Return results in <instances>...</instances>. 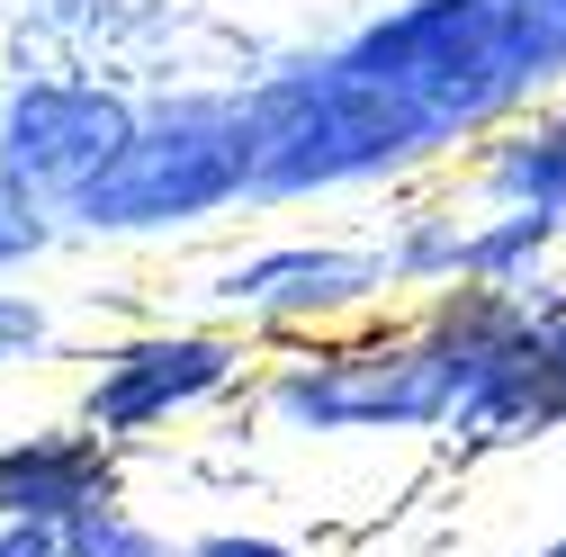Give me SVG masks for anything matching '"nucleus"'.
<instances>
[{
    "mask_svg": "<svg viewBox=\"0 0 566 557\" xmlns=\"http://www.w3.org/2000/svg\"><path fill=\"white\" fill-rule=\"evenodd\" d=\"M450 189L468 207H522V217H557L566 225V91L531 99L522 117L494 126L485 145H468Z\"/></svg>",
    "mask_w": 566,
    "mask_h": 557,
    "instance_id": "10",
    "label": "nucleus"
},
{
    "mask_svg": "<svg viewBox=\"0 0 566 557\" xmlns=\"http://www.w3.org/2000/svg\"><path fill=\"white\" fill-rule=\"evenodd\" d=\"M333 63H350L360 82L422 108L459 154L557 91V73L539 63V45L522 36L504 0H396V10L350 28L333 45Z\"/></svg>",
    "mask_w": 566,
    "mask_h": 557,
    "instance_id": "3",
    "label": "nucleus"
},
{
    "mask_svg": "<svg viewBox=\"0 0 566 557\" xmlns=\"http://www.w3.org/2000/svg\"><path fill=\"white\" fill-rule=\"evenodd\" d=\"M252 207V126L243 91H171L135 99V135L117 162L54 217V234L91 243H171Z\"/></svg>",
    "mask_w": 566,
    "mask_h": 557,
    "instance_id": "4",
    "label": "nucleus"
},
{
    "mask_svg": "<svg viewBox=\"0 0 566 557\" xmlns=\"http://www.w3.org/2000/svg\"><path fill=\"white\" fill-rule=\"evenodd\" d=\"M63 351V306L36 288H0V369H45Z\"/></svg>",
    "mask_w": 566,
    "mask_h": 557,
    "instance_id": "13",
    "label": "nucleus"
},
{
    "mask_svg": "<svg viewBox=\"0 0 566 557\" xmlns=\"http://www.w3.org/2000/svg\"><path fill=\"white\" fill-rule=\"evenodd\" d=\"M180 557H324L297 530H270V522H198L180 530Z\"/></svg>",
    "mask_w": 566,
    "mask_h": 557,
    "instance_id": "15",
    "label": "nucleus"
},
{
    "mask_svg": "<svg viewBox=\"0 0 566 557\" xmlns=\"http://www.w3.org/2000/svg\"><path fill=\"white\" fill-rule=\"evenodd\" d=\"M180 297L198 324L243 333L261 360L324 341V333H350L369 315H396L387 261L369 234H252V243H226L217 261H198L180 278Z\"/></svg>",
    "mask_w": 566,
    "mask_h": 557,
    "instance_id": "6",
    "label": "nucleus"
},
{
    "mask_svg": "<svg viewBox=\"0 0 566 557\" xmlns=\"http://www.w3.org/2000/svg\"><path fill=\"white\" fill-rule=\"evenodd\" d=\"M135 135V99L117 82H82V73H36L0 91V180L19 198H36L45 217H63Z\"/></svg>",
    "mask_w": 566,
    "mask_h": 557,
    "instance_id": "8",
    "label": "nucleus"
},
{
    "mask_svg": "<svg viewBox=\"0 0 566 557\" xmlns=\"http://www.w3.org/2000/svg\"><path fill=\"white\" fill-rule=\"evenodd\" d=\"M566 225L557 217H522V207H476L468 243H459V288H494V297H531L557 278Z\"/></svg>",
    "mask_w": 566,
    "mask_h": 557,
    "instance_id": "12",
    "label": "nucleus"
},
{
    "mask_svg": "<svg viewBox=\"0 0 566 557\" xmlns=\"http://www.w3.org/2000/svg\"><path fill=\"white\" fill-rule=\"evenodd\" d=\"M522 557H566V522H557V530H548L539 548H522Z\"/></svg>",
    "mask_w": 566,
    "mask_h": 557,
    "instance_id": "17",
    "label": "nucleus"
},
{
    "mask_svg": "<svg viewBox=\"0 0 566 557\" xmlns=\"http://www.w3.org/2000/svg\"><path fill=\"white\" fill-rule=\"evenodd\" d=\"M0 557H63V530H36V522H0Z\"/></svg>",
    "mask_w": 566,
    "mask_h": 557,
    "instance_id": "16",
    "label": "nucleus"
},
{
    "mask_svg": "<svg viewBox=\"0 0 566 557\" xmlns=\"http://www.w3.org/2000/svg\"><path fill=\"white\" fill-rule=\"evenodd\" d=\"M135 504L126 495V450L91 441L82 423H36V432H0V522H36V530H73Z\"/></svg>",
    "mask_w": 566,
    "mask_h": 557,
    "instance_id": "9",
    "label": "nucleus"
},
{
    "mask_svg": "<svg viewBox=\"0 0 566 557\" xmlns=\"http://www.w3.org/2000/svg\"><path fill=\"white\" fill-rule=\"evenodd\" d=\"M252 413L279 441H441L450 387H441V360L422 341L413 306H396L350 333L270 351Z\"/></svg>",
    "mask_w": 566,
    "mask_h": 557,
    "instance_id": "5",
    "label": "nucleus"
},
{
    "mask_svg": "<svg viewBox=\"0 0 566 557\" xmlns=\"http://www.w3.org/2000/svg\"><path fill=\"white\" fill-rule=\"evenodd\" d=\"M63 557H180V539H171L154 513L117 504V513H99V522H73V530H63Z\"/></svg>",
    "mask_w": 566,
    "mask_h": 557,
    "instance_id": "14",
    "label": "nucleus"
},
{
    "mask_svg": "<svg viewBox=\"0 0 566 557\" xmlns=\"http://www.w3.org/2000/svg\"><path fill=\"white\" fill-rule=\"evenodd\" d=\"M422 341L441 360L450 387V423H441V459L476 467L531 450L548 432H566V278L531 297H494V288H441L413 306Z\"/></svg>",
    "mask_w": 566,
    "mask_h": 557,
    "instance_id": "2",
    "label": "nucleus"
},
{
    "mask_svg": "<svg viewBox=\"0 0 566 557\" xmlns=\"http://www.w3.org/2000/svg\"><path fill=\"white\" fill-rule=\"evenodd\" d=\"M243 126H252V207L413 189L459 162V145L432 117L360 82L350 63H333V45L289 63V73H261L243 91Z\"/></svg>",
    "mask_w": 566,
    "mask_h": 557,
    "instance_id": "1",
    "label": "nucleus"
},
{
    "mask_svg": "<svg viewBox=\"0 0 566 557\" xmlns=\"http://www.w3.org/2000/svg\"><path fill=\"white\" fill-rule=\"evenodd\" d=\"M468 217H476V207L441 180V189H413L396 217L369 234V243H378V261H387V297H396V306H422V297L459 288V243H468Z\"/></svg>",
    "mask_w": 566,
    "mask_h": 557,
    "instance_id": "11",
    "label": "nucleus"
},
{
    "mask_svg": "<svg viewBox=\"0 0 566 557\" xmlns=\"http://www.w3.org/2000/svg\"><path fill=\"white\" fill-rule=\"evenodd\" d=\"M261 387V351L226 324H198V315H163V324H126L108 333L82 396H73V423L108 450H154L189 423H217V413H243Z\"/></svg>",
    "mask_w": 566,
    "mask_h": 557,
    "instance_id": "7",
    "label": "nucleus"
}]
</instances>
